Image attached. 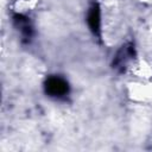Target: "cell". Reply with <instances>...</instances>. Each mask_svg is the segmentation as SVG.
Returning <instances> with one entry per match:
<instances>
[{
  "label": "cell",
  "instance_id": "1",
  "mask_svg": "<svg viewBox=\"0 0 152 152\" xmlns=\"http://www.w3.org/2000/svg\"><path fill=\"white\" fill-rule=\"evenodd\" d=\"M45 93L56 99H62L69 94V83L61 76H50L46 78L45 84Z\"/></svg>",
  "mask_w": 152,
  "mask_h": 152
},
{
  "label": "cell",
  "instance_id": "2",
  "mask_svg": "<svg viewBox=\"0 0 152 152\" xmlns=\"http://www.w3.org/2000/svg\"><path fill=\"white\" fill-rule=\"evenodd\" d=\"M87 21L89 25V28L95 36H100V27H101V15H100V8L97 4H93L89 8Z\"/></svg>",
  "mask_w": 152,
  "mask_h": 152
}]
</instances>
